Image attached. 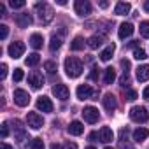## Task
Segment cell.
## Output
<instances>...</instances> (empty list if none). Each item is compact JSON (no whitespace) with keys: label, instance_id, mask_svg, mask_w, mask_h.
Here are the masks:
<instances>
[{"label":"cell","instance_id":"1","mask_svg":"<svg viewBox=\"0 0 149 149\" xmlns=\"http://www.w3.org/2000/svg\"><path fill=\"white\" fill-rule=\"evenodd\" d=\"M65 72H67V76L70 79L79 77L83 74V61L77 60V58H74V56H68L65 60Z\"/></svg>","mask_w":149,"mask_h":149},{"label":"cell","instance_id":"2","mask_svg":"<svg viewBox=\"0 0 149 149\" xmlns=\"http://www.w3.org/2000/svg\"><path fill=\"white\" fill-rule=\"evenodd\" d=\"M35 11H37V14H39L40 23H44V25L51 23L53 18H54V11H53V7H51L49 4H46V2H39V4H35Z\"/></svg>","mask_w":149,"mask_h":149},{"label":"cell","instance_id":"3","mask_svg":"<svg viewBox=\"0 0 149 149\" xmlns=\"http://www.w3.org/2000/svg\"><path fill=\"white\" fill-rule=\"evenodd\" d=\"M76 93H77V98L79 100H98L97 98L98 97V91H95L90 84H81Z\"/></svg>","mask_w":149,"mask_h":149},{"label":"cell","instance_id":"4","mask_svg":"<svg viewBox=\"0 0 149 149\" xmlns=\"http://www.w3.org/2000/svg\"><path fill=\"white\" fill-rule=\"evenodd\" d=\"M130 118H132V121H135V123H146L147 119H149V114H147V111L144 109V107H132L130 109Z\"/></svg>","mask_w":149,"mask_h":149},{"label":"cell","instance_id":"5","mask_svg":"<svg viewBox=\"0 0 149 149\" xmlns=\"http://www.w3.org/2000/svg\"><path fill=\"white\" fill-rule=\"evenodd\" d=\"M26 123H28V126H30L32 130H39V128H42L44 119H42V116L37 114V112H28V114H26Z\"/></svg>","mask_w":149,"mask_h":149},{"label":"cell","instance_id":"6","mask_svg":"<svg viewBox=\"0 0 149 149\" xmlns=\"http://www.w3.org/2000/svg\"><path fill=\"white\" fill-rule=\"evenodd\" d=\"M74 9L79 16H88L91 14V4L88 0H76V4H74Z\"/></svg>","mask_w":149,"mask_h":149},{"label":"cell","instance_id":"7","mask_svg":"<svg viewBox=\"0 0 149 149\" xmlns=\"http://www.w3.org/2000/svg\"><path fill=\"white\" fill-rule=\"evenodd\" d=\"M14 102H16V105H19V107H26V105L30 104V95H28V91H25V90H16V91H14Z\"/></svg>","mask_w":149,"mask_h":149},{"label":"cell","instance_id":"8","mask_svg":"<svg viewBox=\"0 0 149 149\" xmlns=\"http://www.w3.org/2000/svg\"><path fill=\"white\" fill-rule=\"evenodd\" d=\"M28 83H30L35 90L42 88V86H44V77H42V74L37 72V70H32V72L28 74Z\"/></svg>","mask_w":149,"mask_h":149},{"label":"cell","instance_id":"9","mask_svg":"<svg viewBox=\"0 0 149 149\" xmlns=\"http://www.w3.org/2000/svg\"><path fill=\"white\" fill-rule=\"evenodd\" d=\"M7 51H9V56H11V58H14V60H16V58H21L23 53H25V44L19 42V40H18V42H13Z\"/></svg>","mask_w":149,"mask_h":149},{"label":"cell","instance_id":"10","mask_svg":"<svg viewBox=\"0 0 149 149\" xmlns=\"http://www.w3.org/2000/svg\"><path fill=\"white\" fill-rule=\"evenodd\" d=\"M53 95H54L58 100L65 102V100L70 97V91H68V88H67L65 84H54V86H53Z\"/></svg>","mask_w":149,"mask_h":149},{"label":"cell","instance_id":"11","mask_svg":"<svg viewBox=\"0 0 149 149\" xmlns=\"http://www.w3.org/2000/svg\"><path fill=\"white\" fill-rule=\"evenodd\" d=\"M83 118H84V121H88V123H97L98 118H100L98 109H95V107H91V105L84 107V111H83Z\"/></svg>","mask_w":149,"mask_h":149},{"label":"cell","instance_id":"12","mask_svg":"<svg viewBox=\"0 0 149 149\" xmlns=\"http://www.w3.org/2000/svg\"><path fill=\"white\" fill-rule=\"evenodd\" d=\"M102 102H104V107H105V109H107L109 112H114V111H116V107H118L116 97H114L112 93H107V95H104Z\"/></svg>","mask_w":149,"mask_h":149},{"label":"cell","instance_id":"13","mask_svg":"<svg viewBox=\"0 0 149 149\" xmlns=\"http://www.w3.org/2000/svg\"><path fill=\"white\" fill-rule=\"evenodd\" d=\"M32 16L28 14V13H21V14H16V23H18V26L19 28H28L30 25H32Z\"/></svg>","mask_w":149,"mask_h":149},{"label":"cell","instance_id":"14","mask_svg":"<svg viewBox=\"0 0 149 149\" xmlns=\"http://www.w3.org/2000/svg\"><path fill=\"white\" fill-rule=\"evenodd\" d=\"M37 109L42 111V112H53V102H51V98L40 97V98L37 100Z\"/></svg>","mask_w":149,"mask_h":149},{"label":"cell","instance_id":"15","mask_svg":"<svg viewBox=\"0 0 149 149\" xmlns=\"http://www.w3.org/2000/svg\"><path fill=\"white\" fill-rule=\"evenodd\" d=\"M14 137L19 142H23L26 139V130H25V126H23V123L19 119H14Z\"/></svg>","mask_w":149,"mask_h":149},{"label":"cell","instance_id":"16","mask_svg":"<svg viewBox=\"0 0 149 149\" xmlns=\"http://www.w3.org/2000/svg\"><path fill=\"white\" fill-rule=\"evenodd\" d=\"M133 33V25L132 23H121L119 25V30H118V35L119 39H126Z\"/></svg>","mask_w":149,"mask_h":149},{"label":"cell","instance_id":"17","mask_svg":"<svg viewBox=\"0 0 149 149\" xmlns=\"http://www.w3.org/2000/svg\"><path fill=\"white\" fill-rule=\"evenodd\" d=\"M98 139H100V142L109 144V142L112 140V130H111L109 126H102L100 132H98Z\"/></svg>","mask_w":149,"mask_h":149},{"label":"cell","instance_id":"18","mask_svg":"<svg viewBox=\"0 0 149 149\" xmlns=\"http://www.w3.org/2000/svg\"><path fill=\"white\" fill-rule=\"evenodd\" d=\"M130 11H132V6L128 2H118L116 7H114V14H118V16H125Z\"/></svg>","mask_w":149,"mask_h":149},{"label":"cell","instance_id":"19","mask_svg":"<svg viewBox=\"0 0 149 149\" xmlns=\"http://www.w3.org/2000/svg\"><path fill=\"white\" fill-rule=\"evenodd\" d=\"M68 133L70 135H81L83 132H84V126H83V123L81 121H72L70 125H68Z\"/></svg>","mask_w":149,"mask_h":149},{"label":"cell","instance_id":"20","mask_svg":"<svg viewBox=\"0 0 149 149\" xmlns=\"http://www.w3.org/2000/svg\"><path fill=\"white\" fill-rule=\"evenodd\" d=\"M137 79H139L140 83L149 79V65H140V67L137 68Z\"/></svg>","mask_w":149,"mask_h":149},{"label":"cell","instance_id":"21","mask_svg":"<svg viewBox=\"0 0 149 149\" xmlns=\"http://www.w3.org/2000/svg\"><path fill=\"white\" fill-rule=\"evenodd\" d=\"M86 44H88L91 49H97V47H100V46L104 44V37H102V35H91V37L86 40Z\"/></svg>","mask_w":149,"mask_h":149},{"label":"cell","instance_id":"22","mask_svg":"<svg viewBox=\"0 0 149 149\" xmlns=\"http://www.w3.org/2000/svg\"><path fill=\"white\" fill-rule=\"evenodd\" d=\"M149 137V130L147 128H137L135 132H133V140L135 142H142V140H146Z\"/></svg>","mask_w":149,"mask_h":149},{"label":"cell","instance_id":"23","mask_svg":"<svg viewBox=\"0 0 149 149\" xmlns=\"http://www.w3.org/2000/svg\"><path fill=\"white\" fill-rule=\"evenodd\" d=\"M114 79H116V70H114L112 67L105 68V74H104V83H105V84H112V83H114Z\"/></svg>","mask_w":149,"mask_h":149},{"label":"cell","instance_id":"24","mask_svg":"<svg viewBox=\"0 0 149 149\" xmlns=\"http://www.w3.org/2000/svg\"><path fill=\"white\" fill-rule=\"evenodd\" d=\"M42 42H44V39H42L40 33H33V35L30 37V46H32L33 49H40V47H42Z\"/></svg>","mask_w":149,"mask_h":149},{"label":"cell","instance_id":"25","mask_svg":"<svg viewBox=\"0 0 149 149\" xmlns=\"http://www.w3.org/2000/svg\"><path fill=\"white\" fill-rule=\"evenodd\" d=\"M114 49H116V47H114V44L107 46V47L100 53V60H102V61H109V60L112 58V54H114Z\"/></svg>","mask_w":149,"mask_h":149},{"label":"cell","instance_id":"26","mask_svg":"<svg viewBox=\"0 0 149 149\" xmlns=\"http://www.w3.org/2000/svg\"><path fill=\"white\" fill-rule=\"evenodd\" d=\"M84 39L83 37H76V39H74L72 42H70V49L72 51H81V49H84Z\"/></svg>","mask_w":149,"mask_h":149},{"label":"cell","instance_id":"27","mask_svg":"<svg viewBox=\"0 0 149 149\" xmlns=\"http://www.w3.org/2000/svg\"><path fill=\"white\" fill-rule=\"evenodd\" d=\"M39 61H40V56H39L37 53H32V54H28V56H26V65H30V67L39 65Z\"/></svg>","mask_w":149,"mask_h":149},{"label":"cell","instance_id":"28","mask_svg":"<svg viewBox=\"0 0 149 149\" xmlns=\"http://www.w3.org/2000/svg\"><path fill=\"white\" fill-rule=\"evenodd\" d=\"M60 46H61V39L56 37V35H53V37H51V42H49V49H51V51H58Z\"/></svg>","mask_w":149,"mask_h":149},{"label":"cell","instance_id":"29","mask_svg":"<svg viewBox=\"0 0 149 149\" xmlns=\"http://www.w3.org/2000/svg\"><path fill=\"white\" fill-rule=\"evenodd\" d=\"M140 35L149 39V21H142L140 23Z\"/></svg>","mask_w":149,"mask_h":149},{"label":"cell","instance_id":"30","mask_svg":"<svg viewBox=\"0 0 149 149\" xmlns=\"http://www.w3.org/2000/svg\"><path fill=\"white\" fill-rule=\"evenodd\" d=\"M30 149H44V142H42V139H33L32 142H30Z\"/></svg>","mask_w":149,"mask_h":149},{"label":"cell","instance_id":"31","mask_svg":"<svg viewBox=\"0 0 149 149\" xmlns=\"http://www.w3.org/2000/svg\"><path fill=\"white\" fill-rule=\"evenodd\" d=\"M133 58H135V60H146V58H147V54H146V51H144V49L137 47V49L133 51Z\"/></svg>","mask_w":149,"mask_h":149},{"label":"cell","instance_id":"32","mask_svg":"<svg viewBox=\"0 0 149 149\" xmlns=\"http://www.w3.org/2000/svg\"><path fill=\"white\" fill-rule=\"evenodd\" d=\"M44 68H46V72H47V74H54L58 67H56V63H54V61H46V63H44Z\"/></svg>","mask_w":149,"mask_h":149},{"label":"cell","instance_id":"33","mask_svg":"<svg viewBox=\"0 0 149 149\" xmlns=\"http://www.w3.org/2000/svg\"><path fill=\"white\" fill-rule=\"evenodd\" d=\"M9 6H11L13 9H23L26 4H25V0H11Z\"/></svg>","mask_w":149,"mask_h":149},{"label":"cell","instance_id":"34","mask_svg":"<svg viewBox=\"0 0 149 149\" xmlns=\"http://www.w3.org/2000/svg\"><path fill=\"white\" fill-rule=\"evenodd\" d=\"M119 84H121L123 88L130 84V74H128V72H123V76H121V79H119Z\"/></svg>","mask_w":149,"mask_h":149},{"label":"cell","instance_id":"35","mask_svg":"<svg viewBox=\"0 0 149 149\" xmlns=\"http://www.w3.org/2000/svg\"><path fill=\"white\" fill-rule=\"evenodd\" d=\"M7 35H9V28H7V25H0V39H7Z\"/></svg>","mask_w":149,"mask_h":149},{"label":"cell","instance_id":"36","mask_svg":"<svg viewBox=\"0 0 149 149\" xmlns=\"http://www.w3.org/2000/svg\"><path fill=\"white\" fill-rule=\"evenodd\" d=\"M13 77H14L16 83L21 81V79H23V70H21V68H14V76H13Z\"/></svg>","mask_w":149,"mask_h":149},{"label":"cell","instance_id":"37","mask_svg":"<svg viewBox=\"0 0 149 149\" xmlns=\"http://www.w3.org/2000/svg\"><path fill=\"white\" fill-rule=\"evenodd\" d=\"M0 135H2V139H6V137L9 135V125H7V123L2 125V128H0Z\"/></svg>","mask_w":149,"mask_h":149},{"label":"cell","instance_id":"38","mask_svg":"<svg viewBox=\"0 0 149 149\" xmlns=\"http://www.w3.org/2000/svg\"><path fill=\"white\" fill-rule=\"evenodd\" d=\"M126 100H137V91L135 90H128L126 91Z\"/></svg>","mask_w":149,"mask_h":149},{"label":"cell","instance_id":"39","mask_svg":"<svg viewBox=\"0 0 149 149\" xmlns=\"http://www.w3.org/2000/svg\"><path fill=\"white\" fill-rule=\"evenodd\" d=\"M6 76H7V65L2 63V67H0V79H6Z\"/></svg>","mask_w":149,"mask_h":149},{"label":"cell","instance_id":"40","mask_svg":"<svg viewBox=\"0 0 149 149\" xmlns=\"http://www.w3.org/2000/svg\"><path fill=\"white\" fill-rule=\"evenodd\" d=\"M90 79H91V81H97V79H98V68H97V67L91 68V72H90Z\"/></svg>","mask_w":149,"mask_h":149},{"label":"cell","instance_id":"41","mask_svg":"<svg viewBox=\"0 0 149 149\" xmlns=\"http://www.w3.org/2000/svg\"><path fill=\"white\" fill-rule=\"evenodd\" d=\"M61 149H77V144L76 142H65L61 146Z\"/></svg>","mask_w":149,"mask_h":149},{"label":"cell","instance_id":"42","mask_svg":"<svg viewBox=\"0 0 149 149\" xmlns=\"http://www.w3.org/2000/svg\"><path fill=\"white\" fill-rule=\"evenodd\" d=\"M121 67L125 68V72H128V68H130V61H128V60H121Z\"/></svg>","mask_w":149,"mask_h":149},{"label":"cell","instance_id":"43","mask_svg":"<svg viewBox=\"0 0 149 149\" xmlns=\"http://www.w3.org/2000/svg\"><path fill=\"white\" fill-rule=\"evenodd\" d=\"M142 97H144V98H149V86H147V88L142 91Z\"/></svg>","mask_w":149,"mask_h":149},{"label":"cell","instance_id":"44","mask_svg":"<svg viewBox=\"0 0 149 149\" xmlns=\"http://www.w3.org/2000/svg\"><path fill=\"white\" fill-rule=\"evenodd\" d=\"M128 46H130V47H135V49H137V46H139V40H132V42H130Z\"/></svg>","mask_w":149,"mask_h":149},{"label":"cell","instance_id":"45","mask_svg":"<svg viewBox=\"0 0 149 149\" xmlns=\"http://www.w3.org/2000/svg\"><path fill=\"white\" fill-rule=\"evenodd\" d=\"M97 137H98V133H95V132H93V133H90V137H88V139H90V140H95Z\"/></svg>","mask_w":149,"mask_h":149},{"label":"cell","instance_id":"46","mask_svg":"<svg viewBox=\"0 0 149 149\" xmlns=\"http://www.w3.org/2000/svg\"><path fill=\"white\" fill-rule=\"evenodd\" d=\"M0 14H2V16L6 14V7H4V4H0Z\"/></svg>","mask_w":149,"mask_h":149},{"label":"cell","instance_id":"47","mask_svg":"<svg viewBox=\"0 0 149 149\" xmlns=\"http://www.w3.org/2000/svg\"><path fill=\"white\" fill-rule=\"evenodd\" d=\"M2 149H13V146H9V144L4 142V144H2Z\"/></svg>","mask_w":149,"mask_h":149},{"label":"cell","instance_id":"48","mask_svg":"<svg viewBox=\"0 0 149 149\" xmlns=\"http://www.w3.org/2000/svg\"><path fill=\"white\" fill-rule=\"evenodd\" d=\"M144 11H147V13H149V0H147L146 4H144Z\"/></svg>","mask_w":149,"mask_h":149},{"label":"cell","instance_id":"49","mask_svg":"<svg viewBox=\"0 0 149 149\" xmlns=\"http://www.w3.org/2000/svg\"><path fill=\"white\" fill-rule=\"evenodd\" d=\"M51 149H61V147H60V146H58V144L54 142V144H51Z\"/></svg>","mask_w":149,"mask_h":149},{"label":"cell","instance_id":"50","mask_svg":"<svg viewBox=\"0 0 149 149\" xmlns=\"http://www.w3.org/2000/svg\"><path fill=\"white\" fill-rule=\"evenodd\" d=\"M107 6H109V4H107V2H100V7H102V9H105V7H107Z\"/></svg>","mask_w":149,"mask_h":149},{"label":"cell","instance_id":"51","mask_svg":"<svg viewBox=\"0 0 149 149\" xmlns=\"http://www.w3.org/2000/svg\"><path fill=\"white\" fill-rule=\"evenodd\" d=\"M86 149H95V147H91V146H90V147H86Z\"/></svg>","mask_w":149,"mask_h":149},{"label":"cell","instance_id":"52","mask_svg":"<svg viewBox=\"0 0 149 149\" xmlns=\"http://www.w3.org/2000/svg\"><path fill=\"white\" fill-rule=\"evenodd\" d=\"M105 149H112V147H105Z\"/></svg>","mask_w":149,"mask_h":149}]
</instances>
